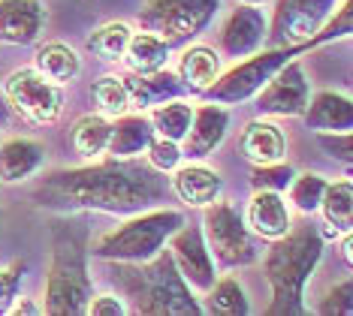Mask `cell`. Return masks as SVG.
Returning <instances> with one entry per match:
<instances>
[{
    "label": "cell",
    "mask_w": 353,
    "mask_h": 316,
    "mask_svg": "<svg viewBox=\"0 0 353 316\" xmlns=\"http://www.w3.org/2000/svg\"><path fill=\"white\" fill-rule=\"evenodd\" d=\"M37 196L43 199V205L127 214L151 205L160 196V187L145 169L127 160H112L52 175L49 181H43Z\"/></svg>",
    "instance_id": "cell-1"
},
{
    "label": "cell",
    "mask_w": 353,
    "mask_h": 316,
    "mask_svg": "<svg viewBox=\"0 0 353 316\" xmlns=\"http://www.w3.org/2000/svg\"><path fill=\"white\" fill-rule=\"evenodd\" d=\"M263 271L272 286V298L275 304L269 307V313H293L299 310V298L305 293V283L314 274L320 256H323V238L317 232H287L284 238L272 241Z\"/></svg>",
    "instance_id": "cell-2"
},
{
    "label": "cell",
    "mask_w": 353,
    "mask_h": 316,
    "mask_svg": "<svg viewBox=\"0 0 353 316\" xmlns=\"http://www.w3.org/2000/svg\"><path fill=\"white\" fill-rule=\"evenodd\" d=\"M181 223H184L181 211H172V208L145 211V214L121 223L118 229L97 235L91 241V250L94 256L109 259V262H145L170 241V235Z\"/></svg>",
    "instance_id": "cell-3"
},
{
    "label": "cell",
    "mask_w": 353,
    "mask_h": 316,
    "mask_svg": "<svg viewBox=\"0 0 353 316\" xmlns=\"http://www.w3.org/2000/svg\"><path fill=\"white\" fill-rule=\"evenodd\" d=\"M203 238L208 244L214 265L223 268H242L251 265L256 259L251 229L245 226V217L232 202L227 199H214L212 205L203 208Z\"/></svg>",
    "instance_id": "cell-4"
},
{
    "label": "cell",
    "mask_w": 353,
    "mask_h": 316,
    "mask_svg": "<svg viewBox=\"0 0 353 316\" xmlns=\"http://www.w3.org/2000/svg\"><path fill=\"white\" fill-rule=\"evenodd\" d=\"M3 96L6 105L15 112L19 118H25L28 124L37 127H52L58 124L63 115V87L49 82L43 72H37L34 67H21L12 70L3 78Z\"/></svg>",
    "instance_id": "cell-5"
},
{
    "label": "cell",
    "mask_w": 353,
    "mask_h": 316,
    "mask_svg": "<svg viewBox=\"0 0 353 316\" xmlns=\"http://www.w3.org/2000/svg\"><path fill=\"white\" fill-rule=\"evenodd\" d=\"M88 298H91V274H88L85 259L79 256L73 244L58 247L49 265V277H46L43 313H54V316L85 313Z\"/></svg>",
    "instance_id": "cell-6"
},
{
    "label": "cell",
    "mask_w": 353,
    "mask_h": 316,
    "mask_svg": "<svg viewBox=\"0 0 353 316\" xmlns=\"http://www.w3.org/2000/svg\"><path fill=\"white\" fill-rule=\"evenodd\" d=\"M221 0H148L139 12V24L154 30L166 43H184L214 21Z\"/></svg>",
    "instance_id": "cell-7"
},
{
    "label": "cell",
    "mask_w": 353,
    "mask_h": 316,
    "mask_svg": "<svg viewBox=\"0 0 353 316\" xmlns=\"http://www.w3.org/2000/svg\"><path fill=\"white\" fill-rule=\"evenodd\" d=\"M284 63H287V48H266V52L260 48V52L248 54L242 63H236L230 72H221V76L214 78V85L208 87L203 96H208L212 103H221V105L242 103L260 91V87L275 76V70L284 67Z\"/></svg>",
    "instance_id": "cell-8"
},
{
    "label": "cell",
    "mask_w": 353,
    "mask_h": 316,
    "mask_svg": "<svg viewBox=\"0 0 353 316\" xmlns=\"http://www.w3.org/2000/svg\"><path fill=\"white\" fill-rule=\"evenodd\" d=\"M311 82L302 63L290 61L275 70V76L256 91V109L263 118H299L308 105Z\"/></svg>",
    "instance_id": "cell-9"
},
{
    "label": "cell",
    "mask_w": 353,
    "mask_h": 316,
    "mask_svg": "<svg viewBox=\"0 0 353 316\" xmlns=\"http://www.w3.org/2000/svg\"><path fill=\"white\" fill-rule=\"evenodd\" d=\"M170 256L181 274V280L190 286V293H208V286L218 280L214 259L208 253L203 229H196V226L181 223L170 235Z\"/></svg>",
    "instance_id": "cell-10"
},
{
    "label": "cell",
    "mask_w": 353,
    "mask_h": 316,
    "mask_svg": "<svg viewBox=\"0 0 353 316\" xmlns=\"http://www.w3.org/2000/svg\"><path fill=\"white\" fill-rule=\"evenodd\" d=\"M335 0H278L272 15L269 34H275L281 45H299L320 34L326 15L332 12Z\"/></svg>",
    "instance_id": "cell-11"
},
{
    "label": "cell",
    "mask_w": 353,
    "mask_h": 316,
    "mask_svg": "<svg viewBox=\"0 0 353 316\" xmlns=\"http://www.w3.org/2000/svg\"><path fill=\"white\" fill-rule=\"evenodd\" d=\"M269 36V19L263 15V6H242L236 3L227 19L221 24V34H218V43H221V52L227 58H248V54L260 52L263 43Z\"/></svg>",
    "instance_id": "cell-12"
},
{
    "label": "cell",
    "mask_w": 353,
    "mask_h": 316,
    "mask_svg": "<svg viewBox=\"0 0 353 316\" xmlns=\"http://www.w3.org/2000/svg\"><path fill=\"white\" fill-rule=\"evenodd\" d=\"M230 129V109L221 103L208 100L205 105H194V120H190L188 136L181 139V154L188 160H205L223 145Z\"/></svg>",
    "instance_id": "cell-13"
},
{
    "label": "cell",
    "mask_w": 353,
    "mask_h": 316,
    "mask_svg": "<svg viewBox=\"0 0 353 316\" xmlns=\"http://www.w3.org/2000/svg\"><path fill=\"white\" fill-rule=\"evenodd\" d=\"M245 226L263 241H278L293 229L290 202L278 190H254L245 205Z\"/></svg>",
    "instance_id": "cell-14"
},
{
    "label": "cell",
    "mask_w": 353,
    "mask_h": 316,
    "mask_svg": "<svg viewBox=\"0 0 353 316\" xmlns=\"http://www.w3.org/2000/svg\"><path fill=\"white\" fill-rule=\"evenodd\" d=\"M46 0H0V43L30 45L46 34Z\"/></svg>",
    "instance_id": "cell-15"
},
{
    "label": "cell",
    "mask_w": 353,
    "mask_h": 316,
    "mask_svg": "<svg viewBox=\"0 0 353 316\" xmlns=\"http://www.w3.org/2000/svg\"><path fill=\"white\" fill-rule=\"evenodd\" d=\"M172 193L179 196L184 208H205L214 199H221L223 193V178L218 169L205 166V163H179L172 169Z\"/></svg>",
    "instance_id": "cell-16"
},
{
    "label": "cell",
    "mask_w": 353,
    "mask_h": 316,
    "mask_svg": "<svg viewBox=\"0 0 353 316\" xmlns=\"http://www.w3.org/2000/svg\"><path fill=\"white\" fill-rule=\"evenodd\" d=\"M46 166V145L30 136L0 142V184H25Z\"/></svg>",
    "instance_id": "cell-17"
},
{
    "label": "cell",
    "mask_w": 353,
    "mask_h": 316,
    "mask_svg": "<svg viewBox=\"0 0 353 316\" xmlns=\"http://www.w3.org/2000/svg\"><path fill=\"white\" fill-rule=\"evenodd\" d=\"M239 151L251 166H269L287 160V136L278 124L266 118L248 120L242 136H239Z\"/></svg>",
    "instance_id": "cell-18"
},
{
    "label": "cell",
    "mask_w": 353,
    "mask_h": 316,
    "mask_svg": "<svg viewBox=\"0 0 353 316\" xmlns=\"http://www.w3.org/2000/svg\"><path fill=\"white\" fill-rule=\"evenodd\" d=\"M302 118L314 133H344L353 127L350 96L339 91H317L308 96Z\"/></svg>",
    "instance_id": "cell-19"
},
{
    "label": "cell",
    "mask_w": 353,
    "mask_h": 316,
    "mask_svg": "<svg viewBox=\"0 0 353 316\" xmlns=\"http://www.w3.org/2000/svg\"><path fill=\"white\" fill-rule=\"evenodd\" d=\"M221 76V52L212 45H190L181 52L175 63V78H179L181 91L188 94H205Z\"/></svg>",
    "instance_id": "cell-20"
},
{
    "label": "cell",
    "mask_w": 353,
    "mask_h": 316,
    "mask_svg": "<svg viewBox=\"0 0 353 316\" xmlns=\"http://www.w3.org/2000/svg\"><path fill=\"white\" fill-rule=\"evenodd\" d=\"M170 52L172 43H166L154 30H133L130 39H127V48L121 54L124 67L133 72V76H148V72H160L170 63Z\"/></svg>",
    "instance_id": "cell-21"
},
{
    "label": "cell",
    "mask_w": 353,
    "mask_h": 316,
    "mask_svg": "<svg viewBox=\"0 0 353 316\" xmlns=\"http://www.w3.org/2000/svg\"><path fill=\"white\" fill-rule=\"evenodd\" d=\"M151 139H154L151 120L145 115H130L127 112L121 118H112V136L106 154H112V160H133L139 154H145Z\"/></svg>",
    "instance_id": "cell-22"
},
{
    "label": "cell",
    "mask_w": 353,
    "mask_h": 316,
    "mask_svg": "<svg viewBox=\"0 0 353 316\" xmlns=\"http://www.w3.org/2000/svg\"><path fill=\"white\" fill-rule=\"evenodd\" d=\"M34 70L43 72L49 82L54 85H73L82 76V58L73 45L67 43H46L37 48L34 54Z\"/></svg>",
    "instance_id": "cell-23"
},
{
    "label": "cell",
    "mask_w": 353,
    "mask_h": 316,
    "mask_svg": "<svg viewBox=\"0 0 353 316\" xmlns=\"http://www.w3.org/2000/svg\"><path fill=\"white\" fill-rule=\"evenodd\" d=\"M127 91H130V109L148 112V109H154L157 103L179 96L181 85H179V78L175 76L160 70V72H148V76L127 78Z\"/></svg>",
    "instance_id": "cell-24"
},
{
    "label": "cell",
    "mask_w": 353,
    "mask_h": 316,
    "mask_svg": "<svg viewBox=\"0 0 353 316\" xmlns=\"http://www.w3.org/2000/svg\"><path fill=\"white\" fill-rule=\"evenodd\" d=\"M148 120H151L154 136L181 145V139L190 129V120H194V105L188 100H181V96H172V100H163L154 109H148Z\"/></svg>",
    "instance_id": "cell-25"
},
{
    "label": "cell",
    "mask_w": 353,
    "mask_h": 316,
    "mask_svg": "<svg viewBox=\"0 0 353 316\" xmlns=\"http://www.w3.org/2000/svg\"><path fill=\"white\" fill-rule=\"evenodd\" d=\"M109 136H112V118L91 112V115H82L73 124V148L82 160H97L109 148Z\"/></svg>",
    "instance_id": "cell-26"
},
{
    "label": "cell",
    "mask_w": 353,
    "mask_h": 316,
    "mask_svg": "<svg viewBox=\"0 0 353 316\" xmlns=\"http://www.w3.org/2000/svg\"><path fill=\"white\" fill-rule=\"evenodd\" d=\"M320 214L329 226H335L339 232L353 229V184L350 178L341 181H326L323 199H320Z\"/></svg>",
    "instance_id": "cell-27"
},
{
    "label": "cell",
    "mask_w": 353,
    "mask_h": 316,
    "mask_svg": "<svg viewBox=\"0 0 353 316\" xmlns=\"http://www.w3.org/2000/svg\"><path fill=\"white\" fill-rule=\"evenodd\" d=\"M130 34H133V28L127 21H106V24H100L97 30H91V36H88V52L106 63H115V61H121Z\"/></svg>",
    "instance_id": "cell-28"
},
{
    "label": "cell",
    "mask_w": 353,
    "mask_h": 316,
    "mask_svg": "<svg viewBox=\"0 0 353 316\" xmlns=\"http://www.w3.org/2000/svg\"><path fill=\"white\" fill-rule=\"evenodd\" d=\"M94 105L100 115L106 118H121L130 112V91H127V78L124 76H103L91 87Z\"/></svg>",
    "instance_id": "cell-29"
},
{
    "label": "cell",
    "mask_w": 353,
    "mask_h": 316,
    "mask_svg": "<svg viewBox=\"0 0 353 316\" xmlns=\"http://www.w3.org/2000/svg\"><path fill=\"white\" fill-rule=\"evenodd\" d=\"M205 310L221 313V316H239V313L251 310V304H248V295L236 277H221L208 286V307Z\"/></svg>",
    "instance_id": "cell-30"
},
{
    "label": "cell",
    "mask_w": 353,
    "mask_h": 316,
    "mask_svg": "<svg viewBox=\"0 0 353 316\" xmlns=\"http://www.w3.org/2000/svg\"><path fill=\"white\" fill-rule=\"evenodd\" d=\"M287 190H290V202L296 211H302V214H317L320 199H323V190H326V178L320 172H302V175L293 172V181Z\"/></svg>",
    "instance_id": "cell-31"
},
{
    "label": "cell",
    "mask_w": 353,
    "mask_h": 316,
    "mask_svg": "<svg viewBox=\"0 0 353 316\" xmlns=\"http://www.w3.org/2000/svg\"><path fill=\"white\" fill-rule=\"evenodd\" d=\"M293 181V169L281 160V163H269V166H254L251 172V184L254 190H278L284 193L287 187H290Z\"/></svg>",
    "instance_id": "cell-32"
},
{
    "label": "cell",
    "mask_w": 353,
    "mask_h": 316,
    "mask_svg": "<svg viewBox=\"0 0 353 316\" xmlns=\"http://www.w3.org/2000/svg\"><path fill=\"white\" fill-rule=\"evenodd\" d=\"M145 157H148V166L154 169V172H172L175 166L181 163V145L172 142V139H160V136H154L151 139V145L145 148Z\"/></svg>",
    "instance_id": "cell-33"
},
{
    "label": "cell",
    "mask_w": 353,
    "mask_h": 316,
    "mask_svg": "<svg viewBox=\"0 0 353 316\" xmlns=\"http://www.w3.org/2000/svg\"><path fill=\"white\" fill-rule=\"evenodd\" d=\"M85 313L91 316H124L130 313V304L121 293H91L85 304Z\"/></svg>",
    "instance_id": "cell-34"
},
{
    "label": "cell",
    "mask_w": 353,
    "mask_h": 316,
    "mask_svg": "<svg viewBox=\"0 0 353 316\" xmlns=\"http://www.w3.org/2000/svg\"><path fill=\"white\" fill-rule=\"evenodd\" d=\"M19 283H21L19 268H0V313H6V307L19 295Z\"/></svg>",
    "instance_id": "cell-35"
},
{
    "label": "cell",
    "mask_w": 353,
    "mask_h": 316,
    "mask_svg": "<svg viewBox=\"0 0 353 316\" xmlns=\"http://www.w3.org/2000/svg\"><path fill=\"white\" fill-rule=\"evenodd\" d=\"M350 129H344V133H320V145H323L326 151H332V157H341V160H350Z\"/></svg>",
    "instance_id": "cell-36"
},
{
    "label": "cell",
    "mask_w": 353,
    "mask_h": 316,
    "mask_svg": "<svg viewBox=\"0 0 353 316\" xmlns=\"http://www.w3.org/2000/svg\"><path fill=\"white\" fill-rule=\"evenodd\" d=\"M6 313H12V316H21V313H43V304H34V298H30V295H15L12 304L6 307Z\"/></svg>",
    "instance_id": "cell-37"
},
{
    "label": "cell",
    "mask_w": 353,
    "mask_h": 316,
    "mask_svg": "<svg viewBox=\"0 0 353 316\" xmlns=\"http://www.w3.org/2000/svg\"><path fill=\"white\" fill-rule=\"evenodd\" d=\"M236 3H242V6H266L269 0H236Z\"/></svg>",
    "instance_id": "cell-38"
},
{
    "label": "cell",
    "mask_w": 353,
    "mask_h": 316,
    "mask_svg": "<svg viewBox=\"0 0 353 316\" xmlns=\"http://www.w3.org/2000/svg\"><path fill=\"white\" fill-rule=\"evenodd\" d=\"M0 124H3V105H0Z\"/></svg>",
    "instance_id": "cell-39"
}]
</instances>
